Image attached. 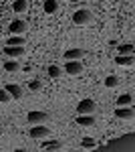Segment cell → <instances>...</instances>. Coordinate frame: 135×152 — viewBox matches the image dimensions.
Wrapping results in <instances>:
<instances>
[{
  "instance_id": "obj_14",
  "label": "cell",
  "mask_w": 135,
  "mask_h": 152,
  "mask_svg": "<svg viewBox=\"0 0 135 152\" xmlns=\"http://www.w3.org/2000/svg\"><path fill=\"white\" fill-rule=\"evenodd\" d=\"M43 10H45L46 14H55V12L58 10V2H56V0H45V2H43Z\"/></svg>"
},
{
  "instance_id": "obj_1",
  "label": "cell",
  "mask_w": 135,
  "mask_h": 152,
  "mask_svg": "<svg viewBox=\"0 0 135 152\" xmlns=\"http://www.w3.org/2000/svg\"><path fill=\"white\" fill-rule=\"evenodd\" d=\"M93 20V12L89 8H79V10L73 12V23L79 24V26H85V24H89Z\"/></svg>"
},
{
  "instance_id": "obj_21",
  "label": "cell",
  "mask_w": 135,
  "mask_h": 152,
  "mask_svg": "<svg viewBox=\"0 0 135 152\" xmlns=\"http://www.w3.org/2000/svg\"><path fill=\"white\" fill-rule=\"evenodd\" d=\"M61 73H63V71H61V67H58V65H51V67H48V75H51L53 79L61 77Z\"/></svg>"
},
{
  "instance_id": "obj_17",
  "label": "cell",
  "mask_w": 135,
  "mask_h": 152,
  "mask_svg": "<svg viewBox=\"0 0 135 152\" xmlns=\"http://www.w3.org/2000/svg\"><path fill=\"white\" fill-rule=\"evenodd\" d=\"M4 69L8 71V73H16V71H20V65H18L16 59H8V61L4 63Z\"/></svg>"
},
{
  "instance_id": "obj_12",
  "label": "cell",
  "mask_w": 135,
  "mask_h": 152,
  "mask_svg": "<svg viewBox=\"0 0 135 152\" xmlns=\"http://www.w3.org/2000/svg\"><path fill=\"white\" fill-rule=\"evenodd\" d=\"M115 63L121 65V67H129V65H133V53H131V55H117V57H115Z\"/></svg>"
},
{
  "instance_id": "obj_24",
  "label": "cell",
  "mask_w": 135,
  "mask_h": 152,
  "mask_svg": "<svg viewBox=\"0 0 135 152\" xmlns=\"http://www.w3.org/2000/svg\"><path fill=\"white\" fill-rule=\"evenodd\" d=\"M81 146H83V148H93V146H95V140H93V138H83Z\"/></svg>"
},
{
  "instance_id": "obj_3",
  "label": "cell",
  "mask_w": 135,
  "mask_h": 152,
  "mask_svg": "<svg viewBox=\"0 0 135 152\" xmlns=\"http://www.w3.org/2000/svg\"><path fill=\"white\" fill-rule=\"evenodd\" d=\"M26 120H28V124L32 126V124H45V122H48L51 120V114L48 112H30L28 116H26Z\"/></svg>"
},
{
  "instance_id": "obj_6",
  "label": "cell",
  "mask_w": 135,
  "mask_h": 152,
  "mask_svg": "<svg viewBox=\"0 0 135 152\" xmlns=\"http://www.w3.org/2000/svg\"><path fill=\"white\" fill-rule=\"evenodd\" d=\"M133 107L131 105H117V110H115V116L119 118V120H133Z\"/></svg>"
},
{
  "instance_id": "obj_25",
  "label": "cell",
  "mask_w": 135,
  "mask_h": 152,
  "mask_svg": "<svg viewBox=\"0 0 135 152\" xmlns=\"http://www.w3.org/2000/svg\"><path fill=\"white\" fill-rule=\"evenodd\" d=\"M115 2H121V0H115Z\"/></svg>"
},
{
  "instance_id": "obj_19",
  "label": "cell",
  "mask_w": 135,
  "mask_h": 152,
  "mask_svg": "<svg viewBox=\"0 0 135 152\" xmlns=\"http://www.w3.org/2000/svg\"><path fill=\"white\" fill-rule=\"evenodd\" d=\"M131 104H133V97L129 94H123L117 97V105H131Z\"/></svg>"
},
{
  "instance_id": "obj_2",
  "label": "cell",
  "mask_w": 135,
  "mask_h": 152,
  "mask_svg": "<svg viewBox=\"0 0 135 152\" xmlns=\"http://www.w3.org/2000/svg\"><path fill=\"white\" fill-rule=\"evenodd\" d=\"M8 33H10V35H22V33H28V23L22 20V18H14V20L8 24Z\"/></svg>"
},
{
  "instance_id": "obj_7",
  "label": "cell",
  "mask_w": 135,
  "mask_h": 152,
  "mask_svg": "<svg viewBox=\"0 0 135 152\" xmlns=\"http://www.w3.org/2000/svg\"><path fill=\"white\" fill-rule=\"evenodd\" d=\"M65 71L69 75H81L83 73V65H81V61H67L65 63Z\"/></svg>"
},
{
  "instance_id": "obj_10",
  "label": "cell",
  "mask_w": 135,
  "mask_h": 152,
  "mask_svg": "<svg viewBox=\"0 0 135 152\" xmlns=\"http://www.w3.org/2000/svg\"><path fill=\"white\" fill-rule=\"evenodd\" d=\"M4 89H6V91L10 94V97H14V99H20V97H22V87L16 85V83H8Z\"/></svg>"
},
{
  "instance_id": "obj_9",
  "label": "cell",
  "mask_w": 135,
  "mask_h": 152,
  "mask_svg": "<svg viewBox=\"0 0 135 152\" xmlns=\"http://www.w3.org/2000/svg\"><path fill=\"white\" fill-rule=\"evenodd\" d=\"M83 55H85L83 49H69L67 53H65V61H81Z\"/></svg>"
},
{
  "instance_id": "obj_20",
  "label": "cell",
  "mask_w": 135,
  "mask_h": 152,
  "mask_svg": "<svg viewBox=\"0 0 135 152\" xmlns=\"http://www.w3.org/2000/svg\"><path fill=\"white\" fill-rule=\"evenodd\" d=\"M133 53V43H123L119 45V55H131Z\"/></svg>"
},
{
  "instance_id": "obj_22",
  "label": "cell",
  "mask_w": 135,
  "mask_h": 152,
  "mask_svg": "<svg viewBox=\"0 0 135 152\" xmlns=\"http://www.w3.org/2000/svg\"><path fill=\"white\" fill-rule=\"evenodd\" d=\"M28 87H30V91H38L43 87V83H40V79H32V81H28Z\"/></svg>"
},
{
  "instance_id": "obj_4",
  "label": "cell",
  "mask_w": 135,
  "mask_h": 152,
  "mask_svg": "<svg viewBox=\"0 0 135 152\" xmlns=\"http://www.w3.org/2000/svg\"><path fill=\"white\" fill-rule=\"evenodd\" d=\"M95 110H97V105H95V102L93 99H89V97H85V99H81L79 105H77V114H95Z\"/></svg>"
},
{
  "instance_id": "obj_16",
  "label": "cell",
  "mask_w": 135,
  "mask_h": 152,
  "mask_svg": "<svg viewBox=\"0 0 135 152\" xmlns=\"http://www.w3.org/2000/svg\"><path fill=\"white\" fill-rule=\"evenodd\" d=\"M63 148V142L61 140H46L43 144V150H61Z\"/></svg>"
},
{
  "instance_id": "obj_5",
  "label": "cell",
  "mask_w": 135,
  "mask_h": 152,
  "mask_svg": "<svg viewBox=\"0 0 135 152\" xmlns=\"http://www.w3.org/2000/svg\"><path fill=\"white\" fill-rule=\"evenodd\" d=\"M51 134V130L46 128L45 124H32L30 130H28V136L30 138H46Z\"/></svg>"
},
{
  "instance_id": "obj_13",
  "label": "cell",
  "mask_w": 135,
  "mask_h": 152,
  "mask_svg": "<svg viewBox=\"0 0 135 152\" xmlns=\"http://www.w3.org/2000/svg\"><path fill=\"white\" fill-rule=\"evenodd\" d=\"M6 45H10V47H24V37L22 35H10L6 39Z\"/></svg>"
},
{
  "instance_id": "obj_11",
  "label": "cell",
  "mask_w": 135,
  "mask_h": 152,
  "mask_svg": "<svg viewBox=\"0 0 135 152\" xmlns=\"http://www.w3.org/2000/svg\"><path fill=\"white\" fill-rule=\"evenodd\" d=\"M77 124L79 126H95V116L93 114H81L79 118H77Z\"/></svg>"
},
{
  "instance_id": "obj_18",
  "label": "cell",
  "mask_w": 135,
  "mask_h": 152,
  "mask_svg": "<svg viewBox=\"0 0 135 152\" xmlns=\"http://www.w3.org/2000/svg\"><path fill=\"white\" fill-rule=\"evenodd\" d=\"M103 83H105V87H117L119 85V77L117 75H107Z\"/></svg>"
},
{
  "instance_id": "obj_8",
  "label": "cell",
  "mask_w": 135,
  "mask_h": 152,
  "mask_svg": "<svg viewBox=\"0 0 135 152\" xmlns=\"http://www.w3.org/2000/svg\"><path fill=\"white\" fill-rule=\"evenodd\" d=\"M4 53H6L10 59H18V57H22L24 53H26V49H24V47H10V45H6V47H4Z\"/></svg>"
},
{
  "instance_id": "obj_15",
  "label": "cell",
  "mask_w": 135,
  "mask_h": 152,
  "mask_svg": "<svg viewBox=\"0 0 135 152\" xmlns=\"http://www.w3.org/2000/svg\"><path fill=\"white\" fill-rule=\"evenodd\" d=\"M12 10L16 12V14H22V12H26V10H28V0H14Z\"/></svg>"
},
{
  "instance_id": "obj_23",
  "label": "cell",
  "mask_w": 135,
  "mask_h": 152,
  "mask_svg": "<svg viewBox=\"0 0 135 152\" xmlns=\"http://www.w3.org/2000/svg\"><path fill=\"white\" fill-rule=\"evenodd\" d=\"M12 97H10V94L6 91V89H0V104H8Z\"/></svg>"
}]
</instances>
